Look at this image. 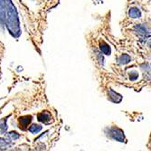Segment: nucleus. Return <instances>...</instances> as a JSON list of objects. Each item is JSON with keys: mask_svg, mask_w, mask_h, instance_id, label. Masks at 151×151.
Returning a JSON list of instances; mask_svg holds the SVG:
<instances>
[{"mask_svg": "<svg viewBox=\"0 0 151 151\" xmlns=\"http://www.w3.org/2000/svg\"><path fill=\"white\" fill-rule=\"evenodd\" d=\"M108 136L113 140H117L119 142H123L125 139V136L123 131L119 128H111L109 129Z\"/></svg>", "mask_w": 151, "mask_h": 151, "instance_id": "f257e3e1", "label": "nucleus"}, {"mask_svg": "<svg viewBox=\"0 0 151 151\" xmlns=\"http://www.w3.org/2000/svg\"><path fill=\"white\" fill-rule=\"evenodd\" d=\"M108 95H109V98L112 102L115 103H119L122 101V96L119 95V93H117L116 91H114L113 90H109L108 91Z\"/></svg>", "mask_w": 151, "mask_h": 151, "instance_id": "f03ea898", "label": "nucleus"}, {"mask_svg": "<svg viewBox=\"0 0 151 151\" xmlns=\"http://www.w3.org/2000/svg\"><path fill=\"white\" fill-rule=\"evenodd\" d=\"M19 121V125L20 128L22 129H25L26 127L30 124V122L32 121V116H24V117H20L18 119Z\"/></svg>", "mask_w": 151, "mask_h": 151, "instance_id": "7ed1b4c3", "label": "nucleus"}, {"mask_svg": "<svg viewBox=\"0 0 151 151\" xmlns=\"http://www.w3.org/2000/svg\"><path fill=\"white\" fill-rule=\"evenodd\" d=\"M37 119L39 121L44 122V123H48L49 121H51L52 119V115L48 112V111H43L37 115Z\"/></svg>", "mask_w": 151, "mask_h": 151, "instance_id": "20e7f679", "label": "nucleus"}, {"mask_svg": "<svg viewBox=\"0 0 151 151\" xmlns=\"http://www.w3.org/2000/svg\"><path fill=\"white\" fill-rule=\"evenodd\" d=\"M135 32L140 36H146L149 34L147 28L143 24H138L135 26Z\"/></svg>", "mask_w": 151, "mask_h": 151, "instance_id": "39448f33", "label": "nucleus"}, {"mask_svg": "<svg viewBox=\"0 0 151 151\" xmlns=\"http://www.w3.org/2000/svg\"><path fill=\"white\" fill-rule=\"evenodd\" d=\"M129 17L134 18V19L140 18L141 17V11L137 7H131L129 10Z\"/></svg>", "mask_w": 151, "mask_h": 151, "instance_id": "423d86ee", "label": "nucleus"}, {"mask_svg": "<svg viewBox=\"0 0 151 151\" xmlns=\"http://www.w3.org/2000/svg\"><path fill=\"white\" fill-rule=\"evenodd\" d=\"M100 50L102 53L106 54V55H109L111 53V47L108 44H106L105 42H101L100 43Z\"/></svg>", "mask_w": 151, "mask_h": 151, "instance_id": "0eeeda50", "label": "nucleus"}, {"mask_svg": "<svg viewBox=\"0 0 151 151\" xmlns=\"http://www.w3.org/2000/svg\"><path fill=\"white\" fill-rule=\"evenodd\" d=\"M118 61H119V63H120V64H127L131 61V58H130V56L129 55V54L123 53L119 57Z\"/></svg>", "mask_w": 151, "mask_h": 151, "instance_id": "6e6552de", "label": "nucleus"}, {"mask_svg": "<svg viewBox=\"0 0 151 151\" xmlns=\"http://www.w3.org/2000/svg\"><path fill=\"white\" fill-rule=\"evenodd\" d=\"M6 136V139H7L6 141H8L9 143L11 142V140H17L20 138V135L16 131H11V132L7 133Z\"/></svg>", "mask_w": 151, "mask_h": 151, "instance_id": "1a4fd4ad", "label": "nucleus"}, {"mask_svg": "<svg viewBox=\"0 0 151 151\" xmlns=\"http://www.w3.org/2000/svg\"><path fill=\"white\" fill-rule=\"evenodd\" d=\"M7 130V124H6V118H4L0 120V132L2 134L6 133Z\"/></svg>", "mask_w": 151, "mask_h": 151, "instance_id": "9d476101", "label": "nucleus"}, {"mask_svg": "<svg viewBox=\"0 0 151 151\" xmlns=\"http://www.w3.org/2000/svg\"><path fill=\"white\" fill-rule=\"evenodd\" d=\"M43 129L42 126H40V125H37V124H34L32 125L30 128H29V131L33 134H35V133H38L39 131H41Z\"/></svg>", "mask_w": 151, "mask_h": 151, "instance_id": "9b49d317", "label": "nucleus"}, {"mask_svg": "<svg viewBox=\"0 0 151 151\" xmlns=\"http://www.w3.org/2000/svg\"><path fill=\"white\" fill-rule=\"evenodd\" d=\"M9 142L6 141L4 139H0V147H9Z\"/></svg>", "mask_w": 151, "mask_h": 151, "instance_id": "f8f14e48", "label": "nucleus"}, {"mask_svg": "<svg viewBox=\"0 0 151 151\" xmlns=\"http://www.w3.org/2000/svg\"><path fill=\"white\" fill-rule=\"evenodd\" d=\"M138 78H139V73H137V72H132V73H129V79L131 81H135V80H137Z\"/></svg>", "mask_w": 151, "mask_h": 151, "instance_id": "ddd939ff", "label": "nucleus"}, {"mask_svg": "<svg viewBox=\"0 0 151 151\" xmlns=\"http://www.w3.org/2000/svg\"><path fill=\"white\" fill-rule=\"evenodd\" d=\"M96 55H97V57H98V61H99V63H100L101 64H103V61H104L103 56L101 55V54L99 52H96Z\"/></svg>", "mask_w": 151, "mask_h": 151, "instance_id": "4468645a", "label": "nucleus"}, {"mask_svg": "<svg viewBox=\"0 0 151 151\" xmlns=\"http://www.w3.org/2000/svg\"><path fill=\"white\" fill-rule=\"evenodd\" d=\"M149 46H150V48H151V42L149 43Z\"/></svg>", "mask_w": 151, "mask_h": 151, "instance_id": "2eb2a0df", "label": "nucleus"}]
</instances>
